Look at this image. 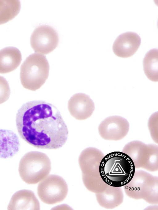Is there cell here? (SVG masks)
Here are the masks:
<instances>
[{
    "instance_id": "16",
    "label": "cell",
    "mask_w": 158,
    "mask_h": 210,
    "mask_svg": "<svg viewBox=\"0 0 158 210\" xmlns=\"http://www.w3.org/2000/svg\"><path fill=\"white\" fill-rule=\"evenodd\" d=\"M98 202L106 208H114L123 202V195L120 187L108 185L103 191L95 193Z\"/></svg>"
},
{
    "instance_id": "19",
    "label": "cell",
    "mask_w": 158,
    "mask_h": 210,
    "mask_svg": "<svg viewBox=\"0 0 158 210\" xmlns=\"http://www.w3.org/2000/svg\"><path fill=\"white\" fill-rule=\"evenodd\" d=\"M10 94V89L7 81L5 78L0 76V104L8 99Z\"/></svg>"
},
{
    "instance_id": "14",
    "label": "cell",
    "mask_w": 158,
    "mask_h": 210,
    "mask_svg": "<svg viewBox=\"0 0 158 210\" xmlns=\"http://www.w3.org/2000/svg\"><path fill=\"white\" fill-rule=\"evenodd\" d=\"M20 147L18 136L12 131L0 129V158L13 157L18 152Z\"/></svg>"
},
{
    "instance_id": "3",
    "label": "cell",
    "mask_w": 158,
    "mask_h": 210,
    "mask_svg": "<svg viewBox=\"0 0 158 210\" xmlns=\"http://www.w3.org/2000/svg\"><path fill=\"white\" fill-rule=\"evenodd\" d=\"M103 153L93 147L84 150L79 157L83 184L89 191L95 193L104 190L108 185L102 180L99 172V166L104 156Z\"/></svg>"
},
{
    "instance_id": "4",
    "label": "cell",
    "mask_w": 158,
    "mask_h": 210,
    "mask_svg": "<svg viewBox=\"0 0 158 210\" xmlns=\"http://www.w3.org/2000/svg\"><path fill=\"white\" fill-rule=\"evenodd\" d=\"M49 68L45 55L38 53L29 55L20 68V79L23 87L34 91L39 89L48 77Z\"/></svg>"
},
{
    "instance_id": "15",
    "label": "cell",
    "mask_w": 158,
    "mask_h": 210,
    "mask_svg": "<svg viewBox=\"0 0 158 210\" xmlns=\"http://www.w3.org/2000/svg\"><path fill=\"white\" fill-rule=\"evenodd\" d=\"M22 60L19 50L14 47H8L0 50V73L10 72L16 69Z\"/></svg>"
},
{
    "instance_id": "7",
    "label": "cell",
    "mask_w": 158,
    "mask_h": 210,
    "mask_svg": "<svg viewBox=\"0 0 158 210\" xmlns=\"http://www.w3.org/2000/svg\"><path fill=\"white\" fill-rule=\"evenodd\" d=\"M122 152L132 160L135 168H142L147 170H158V146L154 144H146L139 141L127 144Z\"/></svg>"
},
{
    "instance_id": "13",
    "label": "cell",
    "mask_w": 158,
    "mask_h": 210,
    "mask_svg": "<svg viewBox=\"0 0 158 210\" xmlns=\"http://www.w3.org/2000/svg\"><path fill=\"white\" fill-rule=\"evenodd\" d=\"M8 210H39L40 204L34 193L27 189L21 190L12 196Z\"/></svg>"
},
{
    "instance_id": "10",
    "label": "cell",
    "mask_w": 158,
    "mask_h": 210,
    "mask_svg": "<svg viewBox=\"0 0 158 210\" xmlns=\"http://www.w3.org/2000/svg\"><path fill=\"white\" fill-rule=\"evenodd\" d=\"M129 128V123L126 119L119 116H112L106 118L101 123L98 130L103 139L118 140L127 135Z\"/></svg>"
},
{
    "instance_id": "2",
    "label": "cell",
    "mask_w": 158,
    "mask_h": 210,
    "mask_svg": "<svg viewBox=\"0 0 158 210\" xmlns=\"http://www.w3.org/2000/svg\"><path fill=\"white\" fill-rule=\"evenodd\" d=\"M135 167L131 158L123 152L114 151L104 156L99 172L103 181L110 186L121 187L127 184L134 175Z\"/></svg>"
},
{
    "instance_id": "17",
    "label": "cell",
    "mask_w": 158,
    "mask_h": 210,
    "mask_svg": "<svg viewBox=\"0 0 158 210\" xmlns=\"http://www.w3.org/2000/svg\"><path fill=\"white\" fill-rule=\"evenodd\" d=\"M144 72L148 78L152 81H158V50L153 49L146 54L143 61Z\"/></svg>"
},
{
    "instance_id": "8",
    "label": "cell",
    "mask_w": 158,
    "mask_h": 210,
    "mask_svg": "<svg viewBox=\"0 0 158 210\" xmlns=\"http://www.w3.org/2000/svg\"><path fill=\"white\" fill-rule=\"evenodd\" d=\"M65 180L56 175L48 176L39 184L38 195L40 200L48 204H53L63 200L68 192Z\"/></svg>"
},
{
    "instance_id": "11",
    "label": "cell",
    "mask_w": 158,
    "mask_h": 210,
    "mask_svg": "<svg viewBox=\"0 0 158 210\" xmlns=\"http://www.w3.org/2000/svg\"><path fill=\"white\" fill-rule=\"evenodd\" d=\"M68 107L71 115L79 120L90 117L95 109L92 100L89 95L81 93H76L71 97L68 102Z\"/></svg>"
},
{
    "instance_id": "9",
    "label": "cell",
    "mask_w": 158,
    "mask_h": 210,
    "mask_svg": "<svg viewBox=\"0 0 158 210\" xmlns=\"http://www.w3.org/2000/svg\"><path fill=\"white\" fill-rule=\"evenodd\" d=\"M59 37L56 31L52 27L43 25L37 27L30 38L31 47L36 53L46 55L57 47Z\"/></svg>"
},
{
    "instance_id": "12",
    "label": "cell",
    "mask_w": 158,
    "mask_h": 210,
    "mask_svg": "<svg viewBox=\"0 0 158 210\" xmlns=\"http://www.w3.org/2000/svg\"><path fill=\"white\" fill-rule=\"evenodd\" d=\"M141 38L137 33L127 32L120 34L116 38L112 50L117 56L127 58L133 55L139 47Z\"/></svg>"
},
{
    "instance_id": "5",
    "label": "cell",
    "mask_w": 158,
    "mask_h": 210,
    "mask_svg": "<svg viewBox=\"0 0 158 210\" xmlns=\"http://www.w3.org/2000/svg\"><path fill=\"white\" fill-rule=\"evenodd\" d=\"M51 162L44 153L31 151L21 159L18 171L23 180L27 184H33L41 181L49 174Z\"/></svg>"
},
{
    "instance_id": "6",
    "label": "cell",
    "mask_w": 158,
    "mask_h": 210,
    "mask_svg": "<svg viewBox=\"0 0 158 210\" xmlns=\"http://www.w3.org/2000/svg\"><path fill=\"white\" fill-rule=\"evenodd\" d=\"M158 181L157 177L143 170L135 171L131 180L124 186V190L130 198L157 204Z\"/></svg>"
},
{
    "instance_id": "1",
    "label": "cell",
    "mask_w": 158,
    "mask_h": 210,
    "mask_svg": "<svg viewBox=\"0 0 158 210\" xmlns=\"http://www.w3.org/2000/svg\"><path fill=\"white\" fill-rule=\"evenodd\" d=\"M16 123L21 138L38 148L58 149L68 139V129L60 111L45 101H31L23 105L17 113Z\"/></svg>"
},
{
    "instance_id": "18",
    "label": "cell",
    "mask_w": 158,
    "mask_h": 210,
    "mask_svg": "<svg viewBox=\"0 0 158 210\" xmlns=\"http://www.w3.org/2000/svg\"><path fill=\"white\" fill-rule=\"evenodd\" d=\"M20 8L19 0H0V25L13 18L18 14Z\"/></svg>"
}]
</instances>
